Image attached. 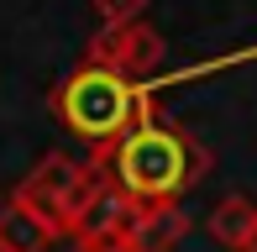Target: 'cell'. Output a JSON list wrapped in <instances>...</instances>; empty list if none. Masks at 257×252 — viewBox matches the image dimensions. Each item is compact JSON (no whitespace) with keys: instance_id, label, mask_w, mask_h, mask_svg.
<instances>
[{"instance_id":"cell-1","label":"cell","mask_w":257,"mask_h":252,"mask_svg":"<svg viewBox=\"0 0 257 252\" xmlns=\"http://www.w3.org/2000/svg\"><path fill=\"white\" fill-rule=\"evenodd\" d=\"M89 168H100V179L115 184L132 205H179L210 174V153L153 100L100 158H89Z\"/></svg>"},{"instance_id":"cell-2","label":"cell","mask_w":257,"mask_h":252,"mask_svg":"<svg viewBox=\"0 0 257 252\" xmlns=\"http://www.w3.org/2000/svg\"><path fill=\"white\" fill-rule=\"evenodd\" d=\"M48 105H53L58 126L68 137H79L89 147V158H100L126 126L153 105V84H132V79L110 74L100 63H79L48 89Z\"/></svg>"},{"instance_id":"cell-3","label":"cell","mask_w":257,"mask_h":252,"mask_svg":"<svg viewBox=\"0 0 257 252\" xmlns=\"http://www.w3.org/2000/svg\"><path fill=\"white\" fill-rule=\"evenodd\" d=\"M95 184H100V168L79 163V158H68V153H42L37 168H32L11 194H16L21 205H32L37 215H48L58 231L68 236L74 221H79V210H84L89 194H95Z\"/></svg>"},{"instance_id":"cell-4","label":"cell","mask_w":257,"mask_h":252,"mask_svg":"<svg viewBox=\"0 0 257 252\" xmlns=\"http://www.w3.org/2000/svg\"><path fill=\"white\" fill-rule=\"evenodd\" d=\"M163 58H168V42H163V32H153L147 21L100 27L95 37H89V48H84V63H100V68H110V74L132 79V84L153 79L163 68Z\"/></svg>"},{"instance_id":"cell-5","label":"cell","mask_w":257,"mask_h":252,"mask_svg":"<svg viewBox=\"0 0 257 252\" xmlns=\"http://www.w3.org/2000/svg\"><path fill=\"white\" fill-rule=\"evenodd\" d=\"M121 236L132 252H173L189 236V215L179 205H137L132 221L121 226Z\"/></svg>"},{"instance_id":"cell-6","label":"cell","mask_w":257,"mask_h":252,"mask_svg":"<svg viewBox=\"0 0 257 252\" xmlns=\"http://www.w3.org/2000/svg\"><path fill=\"white\" fill-rule=\"evenodd\" d=\"M53 242H63V231L48 215L21 205L16 194L0 200V252H53Z\"/></svg>"},{"instance_id":"cell-7","label":"cell","mask_w":257,"mask_h":252,"mask_svg":"<svg viewBox=\"0 0 257 252\" xmlns=\"http://www.w3.org/2000/svg\"><path fill=\"white\" fill-rule=\"evenodd\" d=\"M252 226H257V205L247 200V194H226V200L210 205V215H205L210 242H220L226 252H241V247H247Z\"/></svg>"},{"instance_id":"cell-8","label":"cell","mask_w":257,"mask_h":252,"mask_svg":"<svg viewBox=\"0 0 257 252\" xmlns=\"http://www.w3.org/2000/svg\"><path fill=\"white\" fill-rule=\"evenodd\" d=\"M100 16V27H126V21H142V11L153 6V0H89Z\"/></svg>"},{"instance_id":"cell-9","label":"cell","mask_w":257,"mask_h":252,"mask_svg":"<svg viewBox=\"0 0 257 252\" xmlns=\"http://www.w3.org/2000/svg\"><path fill=\"white\" fill-rule=\"evenodd\" d=\"M74 252H132L126 247V236H68Z\"/></svg>"},{"instance_id":"cell-10","label":"cell","mask_w":257,"mask_h":252,"mask_svg":"<svg viewBox=\"0 0 257 252\" xmlns=\"http://www.w3.org/2000/svg\"><path fill=\"white\" fill-rule=\"evenodd\" d=\"M241 252H257V226H252V236H247V247H241Z\"/></svg>"}]
</instances>
